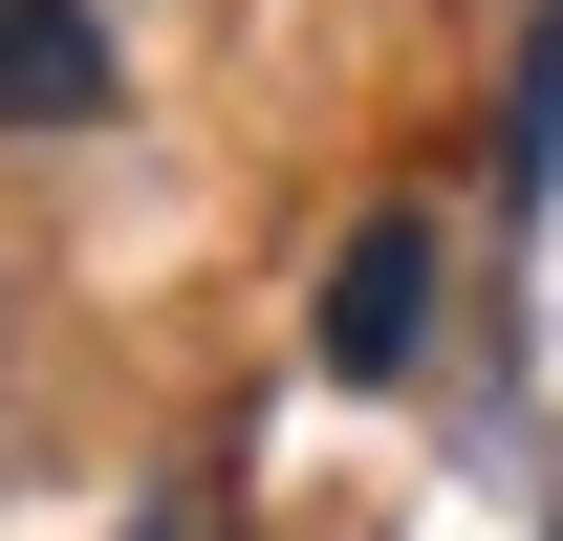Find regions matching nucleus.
<instances>
[{
  "instance_id": "7ed1b4c3",
  "label": "nucleus",
  "mask_w": 563,
  "mask_h": 541,
  "mask_svg": "<svg viewBox=\"0 0 563 541\" xmlns=\"http://www.w3.org/2000/svg\"><path fill=\"white\" fill-rule=\"evenodd\" d=\"M498 196H520V217L563 196V0L520 22V87H498Z\"/></svg>"
},
{
  "instance_id": "20e7f679",
  "label": "nucleus",
  "mask_w": 563,
  "mask_h": 541,
  "mask_svg": "<svg viewBox=\"0 0 563 541\" xmlns=\"http://www.w3.org/2000/svg\"><path fill=\"white\" fill-rule=\"evenodd\" d=\"M131 541H217V520H196V498H152V520H131Z\"/></svg>"
},
{
  "instance_id": "f257e3e1",
  "label": "nucleus",
  "mask_w": 563,
  "mask_h": 541,
  "mask_svg": "<svg viewBox=\"0 0 563 541\" xmlns=\"http://www.w3.org/2000/svg\"><path fill=\"white\" fill-rule=\"evenodd\" d=\"M303 325H325V368H347V390H390V368L433 346V217H412V196L347 217V261H325V303H303Z\"/></svg>"
},
{
  "instance_id": "f03ea898",
  "label": "nucleus",
  "mask_w": 563,
  "mask_h": 541,
  "mask_svg": "<svg viewBox=\"0 0 563 541\" xmlns=\"http://www.w3.org/2000/svg\"><path fill=\"white\" fill-rule=\"evenodd\" d=\"M0 131H109V22L87 0H0Z\"/></svg>"
}]
</instances>
